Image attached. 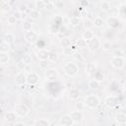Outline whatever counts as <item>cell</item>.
Segmentation results:
<instances>
[{
	"label": "cell",
	"mask_w": 126,
	"mask_h": 126,
	"mask_svg": "<svg viewBox=\"0 0 126 126\" xmlns=\"http://www.w3.org/2000/svg\"><path fill=\"white\" fill-rule=\"evenodd\" d=\"M1 43H2V39H1V38H0V44H1Z\"/></svg>",
	"instance_id": "11a10c76"
},
{
	"label": "cell",
	"mask_w": 126,
	"mask_h": 126,
	"mask_svg": "<svg viewBox=\"0 0 126 126\" xmlns=\"http://www.w3.org/2000/svg\"><path fill=\"white\" fill-rule=\"evenodd\" d=\"M99 87H100V83H99L98 80H96V79L91 80V81L89 82V88H90L91 90L96 91V90H98Z\"/></svg>",
	"instance_id": "5bb4252c"
},
{
	"label": "cell",
	"mask_w": 126,
	"mask_h": 126,
	"mask_svg": "<svg viewBox=\"0 0 126 126\" xmlns=\"http://www.w3.org/2000/svg\"><path fill=\"white\" fill-rule=\"evenodd\" d=\"M43 1H44V3L46 5V4H48V3L51 2V0H43Z\"/></svg>",
	"instance_id": "816d5d0a"
},
{
	"label": "cell",
	"mask_w": 126,
	"mask_h": 126,
	"mask_svg": "<svg viewBox=\"0 0 126 126\" xmlns=\"http://www.w3.org/2000/svg\"><path fill=\"white\" fill-rule=\"evenodd\" d=\"M63 52L65 55H71V52H72V49L70 47H65L64 50H63Z\"/></svg>",
	"instance_id": "60d3db41"
},
{
	"label": "cell",
	"mask_w": 126,
	"mask_h": 126,
	"mask_svg": "<svg viewBox=\"0 0 126 126\" xmlns=\"http://www.w3.org/2000/svg\"><path fill=\"white\" fill-rule=\"evenodd\" d=\"M93 26L97 27V28H100L104 26V20L103 18H100V17H96L94 22H93Z\"/></svg>",
	"instance_id": "d6986e66"
},
{
	"label": "cell",
	"mask_w": 126,
	"mask_h": 126,
	"mask_svg": "<svg viewBox=\"0 0 126 126\" xmlns=\"http://www.w3.org/2000/svg\"><path fill=\"white\" fill-rule=\"evenodd\" d=\"M87 68H88V71H90V72L95 71V65L92 64V63H89L88 66H87Z\"/></svg>",
	"instance_id": "f6af8a7d"
},
{
	"label": "cell",
	"mask_w": 126,
	"mask_h": 126,
	"mask_svg": "<svg viewBox=\"0 0 126 126\" xmlns=\"http://www.w3.org/2000/svg\"><path fill=\"white\" fill-rule=\"evenodd\" d=\"M36 6H37V8H39V9H41V8H44L45 7V4L44 3L43 0H38V1L36 2Z\"/></svg>",
	"instance_id": "8d00e7d4"
},
{
	"label": "cell",
	"mask_w": 126,
	"mask_h": 126,
	"mask_svg": "<svg viewBox=\"0 0 126 126\" xmlns=\"http://www.w3.org/2000/svg\"><path fill=\"white\" fill-rule=\"evenodd\" d=\"M102 8H103V10H104V11H108V10H110V3H107V2H103Z\"/></svg>",
	"instance_id": "ab89813d"
},
{
	"label": "cell",
	"mask_w": 126,
	"mask_h": 126,
	"mask_svg": "<svg viewBox=\"0 0 126 126\" xmlns=\"http://www.w3.org/2000/svg\"><path fill=\"white\" fill-rule=\"evenodd\" d=\"M94 37H95L94 33L92 32L90 29H87L85 32H84V33H83V38L85 39V40H90L91 38H93Z\"/></svg>",
	"instance_id": "e0dca14e"
},
{
	"label": "cell",
	"mask_w": 126,
	"mask_h": 126,
	"mask_svg": "<svg viewBox=\"0 0 126 126\" xmlns=\"http://www.w3.org/2000/svg\"><path fill=\"white\" fill-rule=\"evenodd\" d=\"M15 112H16L17 115L23 117V116L28 115V113L30 112V110H29V107L26 104H17L15 105Z\"/></svg>",
	"instance_id": "7a4b0ae2"
},
{
	"label": "cell",
	"mask_w": 126,
	"mask_h": 126,
	"mask_svg": "<svg viewBox=\"0 0 126 126\" xmlns=\"http://www.w3.org/2000/svg\"><path fill=\"white\" fill-rule=\"evenodd\" d=\"M8 24H10V25H13V24H15L16 23V21H17V19L15 18V16L14 15H11V16H9L8 17Z\"/></svg>",
	"instance_id": "d590c367"
},
{
	"label": "cell",
	"mask_w": 126,
	"mask_h": 126,
	"mask_svg": "<svg viewBox=\"0 0 126 126\" xmlns=\"http://www.w3.org/2000/svg\"><path fill=\"white\" fill-rule=\"evenodd\" d=\"M3 7L5 8V9H4V11H7V10L9 11V10H10V6H9V5H8V6H7V5H4Z\"/></svg>",
	"instance_id": "f907efd6"
},
{
	"label": "cell",
	"mask_w": 126,
	"mask_h": 126,
	"mask_svg": "<svg viewBox=\"0 0 126 126\" xmlns=\"http://www.w3.org/2000/svg\"><path fill=\"white\" fill-rule=\"evenodd\" d=\"M10 49V44L6 43V41H2L0 44V51L1 52H7Z\"/></svg>",
	"instance_id": "ffe728a7"
},
{
	"label": "cell",
	"mask_w": 126,
	"mask_h": 126,
	"mask_svg": "<svg viewBox=\"0 0 126 126\" xmlns=\"http://www.w3.org/2000/svg\"><path fill=\"white\" fill-rule=\"evenodd\" d=\"M26 9H27V6L22 4V5L19 6V10H18V11H20V12H24V11H26Z\"/></svg>",
	"instance_id": "c3c4849f"
},
{
	"label": "cell",
	"mask_w": 126,
	"mask_h": 126,
	"mask_svg": "<svg viewBox=\"0 0 126 126\" xmlns=\"http://www.w3.org/2000/svg\"><path fill=\"white\" fill-rule=\"evenodd\" d=\"M116 121L118 124H125L126 123V115L124 112H119L116 116Z\"/></svg>",
	"instance_id": "9a60e30c"
},
{
	"label": "cell",
	"mask_w": 126,
	"mask_h": 126,
	"mask_svg": "<svg viewBox=\"0 0 126 126\" xmlns=\"http://www.w3.org/2000/svg\"><path fill=\"white\" fill-rule=\"evenodd\" d=\"M9 61V55L6 54V52H2L0 54V64H6Z\"/></svg>",
	"instance_id": "44dd1931"
},
{
	"label": "cell",
	"mask_w": 126,
	"mask_h": 126,
	"mask_svg": "<svg viewBox=\"0 0 126 126\" xmlns=\"http://www.w3.org/2000/svg\"><path fill=\"white\" fill-rule=\"evenodd\" d=\"M69 94H70L69 96H70V98L72 99H77L79 98V91L77 89H72Z\"/></svg>",
	"instance_id": "cb8c5ba5"
},
{
	"label": "cell",
	"mask_w": 126,
	"mask_h": 126,
	"mask_svg": "<svg viewBox=\"0 0 126 126\" xmlns=\"http://www.w3.org/2000/svg\"><path fill=\"white\" fill-rule=\"evenodd\" d=\"M60 44H61V45H62L64 48H65V47H69V46L71 45V39H70L69 38H64L61 39Z\"/></svg>",
	"instance_id": "603a6c76"
},
{
	"label": "cell",
	"mask_w": 126,
	"mask_h": 126,
	"mask_svg": "<svg viewBox=\"0 0 126 126\" xmlns=\"http://www.w3.org/2000/svg\"><path fill=\"white\" fill-rule=\"evenodd\" d=\"M108 24H110V26L112 27V28H116V27H118L119 26V21L118 19H116V18H110V19H108Z\"/></svg>",
	"instance_id": "7402d4cb"
},
{
	"label": "cell",
	"mask_w": 126,
	"mask_h": 126,
	"mask_svg": "<svg viewBox=\"0 0 126 126\" xmlns=\"http://www.w3.org/2000/svg\"><path fill=\"white\" fill-rule=\"evenodd\" d=\"M33 59H32V56L29 55V54H24L23 56V62L26 64V65H30L32 63Z\"/></svg>",
	"instance_id": "4316f807"
},
{
	"label": "cell",
	"mask_w": 126,
	"mask_h": 126,
	"mask_svg": "<svg viewBox=\"0 0 126 126\" xmlns=\"http://www.w3.org/2000/svg\"><path fill=\"white\" fill-rule=\"evenodd\" d=\"M79 23H80V21H79V19L77 18V17H73V18L70 19V24L72 25V26H74V27L78 26Z\"/></svg>",
	"instance_id": "1f68e13d"
},
{
	"label": "cell",
	"mask_w": 126,
	"mask_h": 126,
	"mask_svg": "<svg viewBox=\"0 0 126 126\" xmlns=\"http://www.w3.org/2000/svg\"><path fill=\"white\" fill-rule=\"evenodd\" d=\"M38 76L35 72L30 73L29 76L27 77V82L29 84H32V85H35L36 83H38Z\"/></svg>",
	"instance_id": "7c38bea8"
},
{
	"label": "cell",
	"mask_w": 126,
	"mask_h": 126,
	"mask_svg": "<svg viewBox=\"0 0 126 126\" xmlns=\"http://www.w3.org/2000/svg\"><path fill=\"white\" fill-rule=\"evenodd\" d=\"M14 16H15V18H16L17 20H19V19H21V18H22V12L17 11V12H15V13H14Z\"/></svg>",
	"instance_id": "ee69618b"
},
{
	"label": "cell",
	"mask_w": 126,
	"mask_h": 126,
	"mask_svg": "<svg viewBox=\"0 0 126 126\" xmlns=\"http://www.w3.org/2000/svg\"><path fill=\"white\" fill-rule=\"evenodd\" d=\"M47 59H49L50 61L54 62V61H56V60L58 59V55H57V53H55V52H49V53H48V58H47Z\"/></svg>",
	"instance_id": "f1b7e54d"
},
{
	"label": "cell",
	"mask_w": 126,
	"mask_h": 126,
	"mask_svg": "<svg viewBox=\"0 0 126 126\" xmlns=\"http://www.w3.org/2000/svg\"><path fill=\"white\" fill-rule=\"evenodd\" d=\"M95 79L98 80L99 82L103 81V80L104 79V73H103L102 71H96V72H95Z\"/></svg>",
	"instance_id": "484cf974"
},
{
	"label": "cell",
	"mask_w": 126,
	"mask_h": 126,
	"mask_svg": "<svg viewBox=\"0 0 126 126\" xmlns=\"http://www.w3.org/2000/svg\"><path fill=\"white\" fill-rule=\"evenodd\" d=\"M81 5L84 7H88L89 6V1L88 0H82L81 1Z\"/></svg>",
	"instance_id": "681fc988"
},
{
	"label": "cell",
	"mask_w": 126,
	"mask_h": 126,
	"mask_svg": "<svg viewBox=\"0 0 126 126\" xmlns=\"http://www.w3.org/2000/svg\"><path fill=\"white\" fill-rule=\"evenodd\" d=\"M103 1H104V2H107V3H110V0H103Z\"/></svg>",
	"instance_id": "f5cc1de1"
},
{
	"label": "cell",
	"mask_w": 126,
	"mask_h": 126,
	"mask_svg": "<svg viewBox=\"0 0 126 126\" xmlns=\"http://www.w3.org/2000/svg\"><path fill=\"white\" fill-rule=\"evenodd\" d=\"M14 36L12 35V33H6L5 35V41L6 43H8V44H12L13 41H14Z\"/></svg>",
	"instance_id": "83f0119b"
},
{
	"label": "cell",
	"mask_w": 126,
	"mask_h": 126,
	"mask_svg": "<svg viewBox=\"0 0 126 126\" xmlns=\"http://www.w3.org/2000/svg\"><path fill=\"white\" fill-rule=\"evenodd\" d=\"M33 125H36V126H47L49 125V121L45 118H40V119H37L35 122L33 123Z\"/></svg>",
	"instance_id": "2e32d148"
},
{
	"label": "cell",
	"mask_w": 126,
	"mask_h": 126,
	"mask_svg": "<svg viewBox=\"0 0 126 126\" xmlns=\"http://www.w3.org/2000/svg\"><path fill=\"white\" fill-rule=\"evenodd\" d=\"M88 41H89V44H88L89 48L92 50V51H95V50H97V49L100 46V41H99V39L98 38H96V37H94L93 38H91V39L88 40Z\"/></svg>",
	"instance_id": "5b68a950"
},
{
	"label": "cell",
	"mask_w": 126,
	"mask_h": 126,
	"mask_svg": "<svg viewBox=\"0 0 126 126\" xmlns=\"http://www.w3.org/2000/svg\"><path fill=\"white\" fill-rule=\"evenodd\" d=\"M25 38H26L27 41H29V43H36L37 39H38V35L33 32L32 30L31 31H27L26 33H25Z\"/></svg>",
	"instance_id": "52a82bcc"
},
{
	"label": "cell",
	"mask_w": 126,
	"mask_h": 126,
	"mask_svg": "<svg viewBox=\"0 0 126 126\" xmlns=\"http://www.w3.org/2000/svg\"><path fill=\"white\" fill-rule=\"evenodd\" d=\"M27 82V77L25 76L23 73H19L18 75L16 76V79H15V83L17 84L18 86H21V85H25Z\"/></svg>",
	"instance_id": "30bf717a"
},
{
	"label": "cell",
	"mask_w": 126,
	"mask_h": 126,
	"mask_svg": "<svg viewBox=\"0 0 126 126\" xmlns=\"http://www.w3.org/2000/svg\"><path fill=\"white\" fill-rule=\"evenodd\" d=\"M78 70H79V68H78L77 64L74 62H68L64 66V71L68 76H74V75H76Z\"/></svg>",
	"instance_id": "6da1fadb"
},
{
	"label": "cell",
	"mask_w": 126,
	"mask_h": 126,
	"mask_svg": "<svg viewBox=\"0 0 126 126\" xmlns=\"http://www.w3.org/2000/svg\"><path fill=\"white\" fill-rule=\"evenodd\" d=\"M75 107H76V110H80V111H82V110H84V108L86 107V104H85V103L79 102V103H77V104H76Z\"/></svg>",
	"instance_id": "4dcf8cb0"
},
{
	"label": "cell",
	"mask_w": 126,
	"mask_h": 126,
	"mask_svg": "<svg viewBox=\"0 0 126 126\" xmlns=\"http://www.w3.org/2000/svg\"><path fill=\"white\" fill-rule=\"evenodd\" d=\"M70 116H71V118L73 119V121L75 123H78L80 122L82 119H83V114L80 110H74L70 113Z\"/></svg>",
	"instance_id": "ba28073f"
},
{
	"label": "cell",
	"mask_w": 126,
	"mask_h": 126,
	"mask_svg": "<svg viewBox=\"0 0 126 126\" xmlns=\"http://www.w3.org/2000/svg\"><path fill=\"white\" fill-rule=\"evenodd\" d=\"M59 124L63 125V126H71V125L75 124V122H74L73 119L71 118L70 114H65V115H63L61 118H60Z\"/></svg>",
	"instance_id": "8992f818"
},
{
	"label": "cell",
	"mask_w": 126,
	"mask_h": 126,
	"mask_svg": "<svg viewBox=\"0 0 126 126\" xmlns=\"http://www.w3.org/2000/svg\"><path fill=\"white\" fill-rule=\"evenodd\" d=\"M48 53L49 52H47L46 50L41 49L37 53V56H38V58H39L40 60H44V59H47V58H48Z\"/></svg>",
	"instance_id": "ac0fdd59"
},
{
	"label": "cell",
	"mask_w": 126,
	"mask_h": 126,
	"mask_svg": "<svg viewBox=\"0 0 126 126\" xmlns=\"http://www.w3.org/2000/svg\"><path fill=\"white\" fill-rule=\"evenodd\" d=\"M114 55L115 56H123L124 55V52L122 51L121 49H118V50H116V51L114 52Z\"/></svg>",
	"instance_id": "7dc6e473"
},
{
	"label": "cell",
	"mask_w": 126,
	"mask_h": 126,
	"mask_svg": "<svg viewBox=\"0 0 126 126\" xmlns=\"http://www.w3.org/2000/svg\"><path fill=\"white\" fill-rule=\"evenodd\" d=\"M23 28H24V30L26 31V32H27V31H31V30H32V24H31L30 22H28V21L24 22Z\"/></svg>",
	"instance_id": "d6a6232c"
},
{
	"label": "cell",
	"mask_w": 126,
	"mask_h": 126,
	"mask_svg": "<svg viewBox=\"0 0 126 126\" xmlns=\"http://www.w3.org/2000/svg\"><path fill=\"white\" fill-rule=\"evenodd\" d=\"M124 11H125V5L122 4L121 7L119 8V13H120L121 16H124V15H125V12H124Z\"/></svg>",
	"instance_id": "bcb514c9"
},
{
	"label": "cell",
	"mask_w": 126,
	"mask_h": 126,
	"mask_svg": "<svg viewBox=\"0 0 126 126\" xmlns=\"http://www.w3.org/2000/svg\"><path fill=\"white\" fill-rule=\"evenodd\" d=\"M45 7H46V9L48 10V11H52L54 8H55V5H54V3L53 2H50V3H48V4H46L45 5Z\"/></svg>",
	"instance_id": "74e56055"
},
{
	"label": "cell",
	"mask_w": 126,
	"mask_h": 126,
	"mask_svg": "<svg viewBox=\"0 0 126 126\" xmlns=\"http://www.w3.org/2000/svg\"><path fill=\"white\" fill-rule=\"evenodd\" d=\"M102 45V47H103V49H104V50H108V49H110L111 48V44L110 43V41H107V40H105V41H104V43L100 44Z\"/></svg>",
	"instance_id": "f546056e"
},
{
	"label": "cell",
	"mask_w": 126,
	"mask_h": 126,
	"mask_svg": "<svg viewBox=\"0 0 126 126\" xmlns=\"http://www.w3.org/2000/svg\"><path fill=\"white\" fill-rule=\"evenodd\" d=\"M47 66H48V61H47V59L40 60V62H39V67H40L41 69H45V68H47Z\"/></svg>",
	"instance_id": "836d02e7"
},
{
	"label": "cell",
	"mask_w": 126,
	"mask_h": 126,
	"mask_svg": "<svg viewBox=\"0 0 126 126\" xmlns=\"http://www.w3.org/2000/svg\"><path fill=\"white\" fill-rule=\"evenodd\" d=\"M25 67H26V64H25L24 62H19L18 64H17V69L20 70V71H23L25 69Z\"/></svg>",
	"instance_id": "f35d334b"
},
{
	"label": "cell",
	"mask_w": 126,
	"mask_h": 126,
	"mask_svg": "<svg viewBox=\"0 0 126 126\" xmlns=\"http://www.w3.org/2000/svg\"><path fill=\"white\" fill-rule=\"evenodd\" d=\"M9 1H10L11 3H14V2H16V0H9Z\"/></svg>",
	"instance_id": "db71d44e"
},
{
	"label": "cell",
	"mask_w": 126,
	"mask_h": 126,
	"mask_svg": "<svg viewBox=\"0 0 126 126\" xmlns=\"http://www.w3.org/2000/svg\"><path fill=\"white\" fill-rule=\"evenodd\" d=\"M0 24H1V21H0Z\"/></svg>",
	"instance_id": "6f0895ef"
},
{
	"label": "cell",
	"mask_w": 126,
	"mask_h": 126,
	"mask_svg": "<svg viewBox=\"0 0 126 126\" xmlns=\"http://www.w3.org/2000/svg\"><path fill=\"white\" fill-rule=\"evenodd\" d=\"M16 119H17V114L16 112L14 111H9L5 114V120L8 121L9 123H15L16 122Z\"/></svg>",
	"instance_id": "8fae6325"
},
{
	"label": "cell",
	"mask_w": 126,
	"mask_h": 126,
	"mask_svg": "<svg viewBox=\"0 0 126 126\" xmlns=\"http://www.w3.org/2000/svg\"><path fill=\"white\" fill-rule=\"evenodd\" d=\"M77 44H78V45H79V47H86L87 46V40H85V39H79L78 41H77Z\"/></svg>",
	"instance_id": "e575fe53"
},
{
	"label": "cell",
	"mask_w": 126,
	"mask_h": 126,
	"mask_svg": "<svg viewBox=\"0 0 126 126\" xmlns=\"http://www.w3.org/2000/svg\"><path fill=\"white\" fill-rule=\"evenodd\" d=\"M124 58L122 56H114L111 59V65L116 69H121L124 67Z\"/></svg>",
	"instance_id": "277c9868"
},
{
	"label": "cell",
	"mask_w": 126,
	"mask_h": 126,
	"mask_svg": "<svg viewBox=\"0 0 126 126\" xmlns=\"http://www.w3.org/2000/svg\"><path fill=\"white\" fill-rule=\"evenodd\" d=\"M117 104H118V99L115 98V97H108L106 98L105 99V104L108 106V107H114L117 105Z\"/></svg>",
	"instance_id": "9c48e42d"
},
{
	"label": "cell",
	"mask_w": 126,
	"mask_h": 126,
	"mask_svg": "<svg viewBox=\"0 0 126 126\" xmlns=\"http://www.w3.org/2000/svg\"><path fill=\"white\" fill-rule=\"evenodd\" d=\"M30 17L33 20H37L40 17V13L38 11V10H31L30 12Z\"/></svg>",
	"instance_id": "d4e9b609"
},
{
	"label": "cell",
	"mask_w": 126,
	"mask_h": 126,
	"mask_svg": "<svg viewBox=\"0 0 126 126\" xmlns=\"http://www.w3.org/2000/svg\"><path fill=\"white\" fill-rule=\"evenodd\" d=\"M57 75H58V72H57V70L54 69V68L49 69V70L46 72V76H47V78H48L50 81L55 80V79L57 78Z\"/></svg>",
	"instance_id": "4fadbf2b"
},
{
	"label": "cell",
	"mask_w": 126,
	"mask_h": 126,
	"mask_svg": "<svg viewBox=\"0 0 126 126\" xmlns=\"http://www.w3.org/2000/svg\"><path fill=\"white\" fill-rule=\"evenodd\" d=\"M85 27H86L87 29H90V28H92V27H93V22H92V21H90V20L86 21V22H85Z\"/></svg>",
	"instance_id": "b9f144b4"
},
{
	"label": "cell",
	"mask_w": 126,
	"mask_h": 126,
	"mask_svg": "<svg viewBox=\"0 0 126 126\" xmlns=\"http://www.w3.org/2000/svg\"><path fill=\"white\" fill-rule=\"evenodd\" d=\"M27 1H31V0H27Z\"/></svg>",
	"instance_id": "9f6ffc18"
},
{
	"label": "cell",
	"mask_w": 126,
	"mask_h": 126,
	"mask_svg": "<svg viewBox=\"0 0 126 126\" xmlns=\"http://www.w3.org/2000/svg\"><path fill=\"white\" fill-rule=\"evenodd\" d=\"M55 7L56 8H62L63 6H64V4H63V2L61 1V0H58V1L57 2H55Z\"/></svg>",
	"instance_id": "7bdbcfd3"
},
{
	"label": "cell",
	"mask_w": 126,
	"mask_h": 126,
	"mask_svg": "<svg viewBox=\"0 0 126 126\" xmlns=\"http://www.w3.org/2000/svg\"><path fill=\"white\" fill-rule=\"evenodd\" d=\"M85 104L90 108H96L99 104V99L97 96H89L86 98Z\"/></svg>",
	"instance_id": "3957f363"
}]
</instances>
